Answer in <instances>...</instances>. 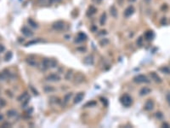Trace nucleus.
I'll list each match as a JSON object with an SVG mask.
<instances>
[{"mask_svg": "<svg viewBox=\"0 0 170 128\" xmlns=\"http://www.w3.org/2000/svg\"><path fill=\"white\" fill-rule=\"evenodd\" d=\"M120 102L124 107H129V106H131L132 103H133L132 98H131V97L130 96H129V95L122 96V98H121V99H120Z\"/></svg>", "mask_w": 170, "mask_h": 128, "instance_id": "1", "label": "nucleus"}, {"mask_svg": "<svg viewBox=\"0 0 170 128\" xmlns=\"http://www.w3.org/2000/svg\"><path fill=\"white\" fill-rule=\"evenodd\" d=\"M134 82L137 84H141V83H150V80L144 74H139V75L135 76L134 78Z\"/></svg>", "mask_w": 170, "mask_h": 128, "instance_id": "2", "label": "nucleus"}, {"mask_svg": "<svg viewBox=\"0 0 170 128\" xmlns=\"http://www.w3.org/2000/svg\"><path fill=\"white\" fill-rule=\"evenodd\" d=\"M65 22L63 21H57V22H54L52 25V27L54 30L55 31H62L65 28Z\"/></svg>", "mask_w": 170, "mask_h": 128, "instance_id": "3", "label": "nucleus"}, {"mask_svg": "<svg viewBox=\"0 0 170 128\" xmlns=\"http://www.w3.org/2000/svg\"><path fill=\"white\" fill-rule=\"evenodd\" d=\"M85 80V77L81 73H77L74 75L73 77V82L75 84H81Z\"/></svg>", "mask_w": 170, "mask_h": 128, "instance_id": "4", "label": "nucleus"}, {"mask_svg": "<svg viewBox=\"0 0 170 128\" xmlns=\"http://www.w3.org/2000/svg\"><path fill=\"white\" fill-rule=\"evenodd\" d=\"M49 68H50V59H48V58H44L41 62L40 68H41L42 71H46V70H48Z\"/></svg>", "mask_w": 170, "mask_h": 128, "instance_id": "5", "label": "nucleus"}, {"mask_svg": "<svg viewBox=\"0 0 170 128\" xmlns=\"http://www.w3.org/2000/svg\"><path fill=\"white\" fill-rule=\"evenodd\" d=\"M46 79L48 81H53V82H56L61 80V77H60L58 74H51L49 75H48L46 77Z\"/></svg>", "mask_w": 170, "mask_h": 128, "instance_id": "6", "label": "nucleus"}, {"mask_svg": "<svg viewBox=\"0 0 170 128\" xmlns=\"http://www.w3.org/2000/svg\"><path fill=\"white\" fill-rule=\"evenodd\" d=\"M154 108V102L151 99H148L145 103V109L146 111H151Z\"/></svg>", "mask_w": 170, "mask_h": 128, "instance_id": "7", "label": "nucleus"}, {"mask_svg": "<svg viewBox=\"0 0 170 128\" xmlns=\"http://www.w3.org/2000/svg\"><path fill=\"white\" fill-rule=\"evenodd\" d=\"M10 77V73L8 70H4L2 72H0V81H4L6 80Z\"/></svg>", "mask_w": 170, "mask_h": 128, "instance_id": "8", "label": "nucleus"}, {"mask_svg": "<svg viewBox=\"0 0 170 128\" xmlns=\"http://www.w3.org/2000/svg\"><path fill=\"white\" fill-rule=\"evenodd\" d=\"M21 33L24 34V36L26 37H32L33 36V33H32V31L27 27H23L21 28Z\"/></svg>", "mask_w": 170, "mask_h": 128, "instance_id": "9", "label": "nucleus"}, {"mask_svg": "<svg viewBox=\"0 0 170 128\" xmlns=\"http://www.w3.org/2000/svg\"><path fill=\"white\" fill-rule=\"evenodd\" d=\"M134 12V8L133 6H129L127 9L124 10V16L125 17H129L131 16Z\"/></svg>", "mask_w": 170, "mask_h": 128, "instance_id": "10", "label": "nucleus"}, {"mask_svg": "<svg viewBox=\"0 0 170 128\" xmlns=\"http://www.w3.org/2000/svg\"><path fill=\"white\" fill-rule=\"evenodd\" d=\"M150 77H151V79H153L155 82H156V83H161L162 82V79L156 72H150Z\"/></svg>", "mask_w": 170, "mask_h": 128, "instance_id": "11", "label": "nucleus"}, {"mask_svg": "<svg viewBox=\"0 0 170 128\" xmlns=\"http://www.w3.org/2000/svg\"><path fill=\"white\" fill-rule=\"evenodd\" d=\"M145 38L147 41H151V40H153V38H154V33H153V31H151V30L146 31L145 33Z\"/></svg>", "mask_w": 170, "mask_h": 128, "instance_id": "12", "label": "nucleus"}, {"mask_svg": "<svg viewBox=\"0 0 170 128\" xmlns=\"http://www.w3.org/2000/svg\"><path fill=\"white\" fill-rule=\"evenodd\" d=\"M83 98H84V93L83 92H80V93H78L75 97V98H74V100H73V103H75V104H77V103L82 102V100L83 99Z\"/></svg>", "mask_w": 170, "mask_h": 128, "instance_id": "13", "label": "nucleus"}, {"mask_svg": "<svg viewBox=\"0 0 170 128\" xmlns=\"http://www.w3.org/2000/svg\"><path fill=\"white\" fill-rule=\"evenodd\" d=\"M26 61H27V63L28 65L32 66V67H37V66H38V62H37V61L35 59L27 58V59L26 60Z\"/></svg>", "mask_w": 170, "mask_h": 128, "instance_id": "14", "label": "nucleus"}, {"mask_svg": "<svg viewBox=\"0 0 170 128\" xmlns=\"http://www.w3.org/2000/svg\"><path fill=\"white\" fill-rule=\"evenodd\" d=\"M110 13H111V16L114 17V18L117 17V9H116V8L115 7L114 5L111 7V9H110Z\"/></svg>", "mask_w": 170, "mask_h": 128, "instance_id": "15", "label": "nucleus"}, {"mask_svg": "<svg viewBox=\"0 0 170 128\" xmlns=\"http://www.w3.org/2000/svg\"><path fill=\"white\" fill-rule=\"evenodd\" d=\"M150 91H151V90H150V88H148V87H144V88H142L141 90H140V96H145V95H147V94L150 93Z\"/></svg>", "mask_w": 170, "mask_h": 128, "instance_id": "16", "label": "nucleus"}, {"mask_svg": "<svg viewBox=\"0 0 170 128\" xmlns=\"http://www.w3.org/2000/svg\"><path fill=\"white\" fill-rule=\"evenodd\" d=\"M86 39H87L86 34H85V33H80L78 34V36H77V42H83V41H85Z\"/></svg>", "mask_w": 170, "mask_h": 128, "instance_id": "17", "label": "nucleus"}, {"mask_svg": "<svg viewBox=\"0 0 170 128\" xmlns=\"http://www.w3.org/2000/svg\"><path fill=\"white\" fill-rule=\"evenodd\" d=\"M106 13H102L101 15H100V24L101 26H104L106 24Z\"/></svg>", "mask_w": 170, "mask_h": 128, "instance_id": "18", "label": "nucleus"}, {"mask_svg": "<svg viewBox=\"0 0 170 128\" xmlns=\"http://www.w3.org/2000/svg\"><path fill=\"white\" fill-rule=\"evenodd\" d=\"M84 62L88 64V65H91L94 63V58L92 56H88L87 57L84 58Z\"/></svg>", "mask_w": 170, "mask_h": 128, "instance_id": "19", "label": "nucleus"}, {"mask_svg": "<svg viewBox=\"0 0 170 128\" xmlns=\"http://www.w3.org/2000/svg\"><path fill=\"white\" fill-rule=\"evenodd\" d=\"M72 74H73V71H72V69H69V70H67V72L66 73V74H65V79H66V80H70V79H72Z\"/></svg>", "mask_w": 170, "mask_h": 128, "instance_id": "20", "label": "nucleus"}, {"mask_svg": "<svg viewBox=\"0 0 170 128\" xmlns=\"http://www.w3.org/2000/svg\"><path fill=\"white\" fill-rule=\"evenodd\" d=\"M96 10L97 9H95L94 6H90V7L88 8V11H87V15H88V16H91L92 15H94L95 12H96Z\"/></svg>", "mask_w": 170, "mask_h": 128, "instance_id": "21", "label": "nucleus"}, {"mask_svg": "<svg viewBox=\"0 0 170 128\" xmlns=\"http://www.w3.org/2000/svg\"><path fill=\"white\" fill-rule=\"evenodd\" d=\"M29 98V96H28V93H27V91L26 92H24V93H22L21 95L17 99H18V101L19 102H21V101H24V100H26L27 98Z\"/></svg>", "mask_w": 170, "mask_h": 128, "instance_id": "22", "label": "nucleus"}, {"mask_svg": "<svg viewBox=\"0 0 170 128\" xmlns=\"http://www.w3.org/2000/svg\"><path fill=\"white\" fill-rule=\"evenodd\" d=\"M7 115H8V117H10V118L14 117V116L17 115V112L14 109H10V110H9V111H7Z\"/></svg>", "mask_w": 170, "mask_h": 128, "instance_id": "23", "label": "nucleus"}, {"mask_svg": "<svg viewBox=\"0 0 170 128\" xmlns=\"http://www.w3.org/2000/svg\"><path fill=\"white\" fill-rule=\"evenodd\" d=\"M12 56H13V53L11 51H8V52H6L5 56H4V61H9L11 60V58H12Z\"/></svg>", "mask_w": 170, "mask_h": 128, "instance_id": "24", "label": "nucleus"}, {"mask_svg": "<svg viewBox=\"0 0 170 128\" xmlns=\"http://www.w3.org/2000/svg\"><path fill=\"white\" fill-rule=\"evenodd\" d=\"M159 70L161 71L162 73L166 74H170V68L167 66H164V67H162L161 68H159Z\"/></svg>", "mask_w": 170, "mask_h": 128, "instance_id": "25", "label": "nucleus"}, {"mask_svg": "<svg viewBox=\"0 0 170 128\" xmlns=\"http://www.w3.org/2000/svg\"><path fill=\"white\" fill-rule=\"evenodd\" d=\"M72 92H70V93L66 94V95L65 96L64 100H63V102H64V103H67L68 102L70 101V99H71V98H72Z\"/></svg>", "mask_w": 170, "mask_h": 128, "instance_id": "26", "label": "nucleus"}, {"mask_svg": "<svg viewBox=\"0 0 170 128\" xmlns=\"http://www.w3.org/2000/svg\"><path fill=\"white\" fill-rule=\"evenodd\" d=\"M43 90H44L45 92H48V93H49V92L54 91V90H55V89H54V87H52V86H49V85H46V86H44Z\"/></svg>", "mask_w": 170, "mask_h": 128, "instance_id": "27", "label": "nucleus"}, {"mask_svg": "<svg viewBox=\"0 0 170 128\" xmlns=\"http://www.w3.org/2000/svg\"><path fill=\"white\" fill-rule=\"evenodd\" d=\"M28 23L31 25V27H32L33 28H38V25L36 22H34L32 19H28Z\"/></svg>", "mask_w": 170, "mask_h": 128, "instance_id": "28", "label": "nucleus"}, {"mask_svg": "<svg viewBox=\"0 0 170 128\" xmlns=\"http://www.w3.org/2000/svg\"><path fill=\"white\" fill-rule=\"evenodd\" d=\"M57 64L58 62L55 59H50V68H55L57 66Z\"/></svg>", "mask_w": 170, "mask_h": 128, "instance_id": "29", "label": "nucleus"}, {"mask_svg": "<svg viewBox=\"0 0 170 128\" xmlns=\"http://www.w3.org/2000/svg\"><path fill=\"white\" fill-rule=\"evenodd\" d=\"M41 40L40 39H34V40H32V41H29L28 43L26 44V46H30V45H34V44H37L38 43V42H40Z\"/></svg>", "mask_w": 170, "mask_h": 128, "instance_id": "30", "label": "nucleus"}, {"mask_svg": "<svg viewBox=\"0 0 170 128\" xmlns=\"http://www.w3.org/2000/svg\"><path fill=\"white\" fill-rule=\"evenodd\" d=\"M136 44H137V45H139V46H142V45H143V38H142V37L138 38V39L136 41Z\"/></svg>", "mask_w": 170, "mask_h": 128, "instance_id": "31", "label": "nucleus"}, {"mask_svg": "<svg viewBox=\"0 0 170 128\" xmlns=\"http://www.w3.org/2000/svg\"><path fill=\"white\" fill-rule=\"evenodd\" d=\"M95 105H96V102L93 101V102H88V103H87L86 104H84L83 107H89V106H95Z\"/></svg>", "mask_w": 170, "mask_h": 128, "instance_id": "32", "label": "nucleus"}, {"mask_svg": "<svg viewBox=\"0 0 170 128\" xmlns=\"http://www.w3.org/2000/svg\"><path fill=\"white\" fill-rule=\"evenodd\" d=\"M166 101H167L168 104L169 105V107H170V92L169 91L167 92V94H166Z\"/></svg>", "mask_w": 170, "mask_h": 128, "instance_id": "33", "label": "nucleus"}, {"mask_svg": "<svg viewBox=\"0 0 170 128\" xmlns=\"http://www.w3.org/2000/svg\"><path fill=\"white\" fill-rule=\"evenodd\" d=\"M38 2L40 5H44L45 4L48 3V0H38Z\"/></svg>", "mask_w": 170, "mask_h": 128, "instance_id": "34", "label": "nucleus"}, {"mask_svg": "<svg viewBox=\"0 0 170 128\" xmlns=\"http://www.w3.org/2000/svg\"><path fill=\"white\" fill-rule=\"evenodd\" d=\"M100 45H102V46H104V45H106V44H108L109 43V41H108V39H106V38H104L103 40H100Z\"/></svg>", "mask_w": 170, "mask_h": 128, "instance_id": "35", "label": "nucleus"}, {"mask_svg": "<svg viewBox=\"0 0 170 128\" xmlns=\"http://www.w3.org/2000/svg\"><path fill=\"white\" fill-rule=\"evenodd\" d=\"M156 116L158 118V119H162V118L163 117V114H162L161 112H157L156 114Z\"/></svg>", "mask_w": 170, "mask_h": 128, "instance_id": "36", "label": "nucleus"}, {"mask_svg": "<svg viewBox=\"0 0 170 128\" xmlns=\"http://www.w3.org/2000/svg\"><path fill=\"white\" fill-rule=\"evenodd\" d=\"M4 50H5V48H4V45H0V53L4 52Z\"/></svg>", "mask_w": 170, "mask_h": 128, "instance_id": "37", "label": "nucleus"}, {"mask_svg": "<svg viewBox=\"0 0 170 128\" xmlns=\"http://www.w3.org/2000/svg\"><path fill=\"white\" fill-rule=\"evenodd\" d=\"M6 104V103H5V101H4L3 99H0V106L1 107H3V106H4V105Z\"/></svg>", "mask_w": 170, "mask_h": 128, "instance_id": "38", "label": "nucleus"}, {"mask_svg": "<svg viewBox=\"0 0 170 128\" xmlns=\"http://www.w3.org/2000/svg\"><path fill=\"white\" fill-rule=\"evenodd\" d=\"M162 127H169V125L168 124V123H166V122H164V123H163V125H162Z\"/></svg>", "mask_w": 170, "mask_h": 128, "instance_id": "39", "label": "nucleus"}, {"mask_svg": "<svg viewBox=\"0 0 170 128\" xmlns=\"http://www.w3.org/2000/svg\"><path fill=\"white\" fill-rule=\"evenodd\" d=\"M161 22H162V24H163V25H165V24H166V22H167V19L165 18V17H163V20L161 21Z\"/></svg>", "mask_w": 170, "mask_h": 128, "instance_id": "40", "label": "nucleus"}, {"mask_svg": "<svg viewBox=\"0 0 170 128\" xmlns=\"http://www.w3.org/2000/svg\"><path fill=\"white\" fill-rule=\"evenodd\" d=\"M30 88L32 89V91L34 92V94H35V95H38V91H36V90H35V89H34L33 87H32V86H30Z\"/></svg>", "mask_w": 170, "mask_h": 128, "instance_id": "41", "label": "nucleus"}, {"mask_svg": "<svg viewBox=\"0 0 170 128\" xmlns=\"http://www.w3.org/2000/svg\"><path fill=\"white\" fill-rule=\"evenodd\" d=\"M123 1H124V0H117L118 4H121V5H122V3H123Z\"/></svg>", "mask_w": 170, "mask_h": 128, "instance_id": "42", "label": "nucleus"}, {"mask_svg": "<svg viewBox=\"0 0 170 128\" xmlns=\"http://www.w3.org/2000/svg\"><path fill=\"white\" fill-rule=\"evenodd\" d=\"M11 126L10 124H7V123H6V124L3 125V126H4V127H6V126Z\"/></svg>", "mask_w": 170, "mask_h": 128, "instance_id": "43", "label": "nucleus"}, {"mask_svg": "<svg viewBox=\"0 0 170 128\" xmlns=\"http://www.w3.org/2000/svg\"><path fill=\"white\" fill-rule=\"evenodd\" d=\"M150 1H151V0H145V2L146 3V4H150Z\"/></svg>", "mask_w": 170, "mask_h": 128, "instance_id": "44", "label": "nucleus"}, {"mask_svg": "<svg viewBox=\"0 0 170 128\" xmlns=\"http://www.w3.org/2000/svg\"><path fill=\"white\" fill-rule=\"evenodd\" d=\"M129 2H130V3H134L136 1V0H128Z\"/></svg>", "mask_w": 170, "mask_h": 128, "instance_id": "45", "label": "nucleus"}, {"mask_svg": "<svg viewBox=\"0 0 170 128\" xmlns=\"http://www.w3.org/2000/svg\"><path fill=\"white\" fill-rule=\"evenodd\" d=\"M3 120H4V116H3V115H0V121Z\"/></svg>", "mask_w": 170, "mask_h": 128, "instance_id": "46", "label": "nucleus"}, {"mask_svg": "<svg viewBox=\"0 0 170 128\" xmlns=\"http://www.w3.org/2000/svg\"><path fill=\"white\" fill-rule=\"evenodd\" d=\"M97 2H98V3H101L102 0H97Z\"/></svg>", "mask_w": 170, "mask_h": 128, "instance_id": "47", "label": "nucleus"}]
</instances>
